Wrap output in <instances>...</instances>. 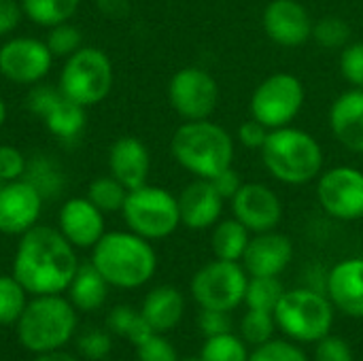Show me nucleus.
<instances>
[{
	"label": "nucleus",
	"instance_id": "nucleus-1",
	"mask_svg": "<svg viewBox=\"0 0 363 361\" xmlns=\"http://www.w3.org/2000/svg\"><path fill=\"white\" fill-rule=\"evenodd\" d=\"M79 262L74 247L60 230L34 226L21 234L13 260V277L32 296L62 294L70 287Z\"/></svg>",
	"mask_w": 363,
	"mask_h": 361
},
{
	"label": "nucleus",
	"instance_id": "nucleus-2",
	"mask_svg": "<svg viewBox=\"0 0 363 361\" xmlns=\"http://www.w3.org/2000/svg\"><path fill=\"white\" fill-rule=\"evenodd\" d=\"M91 249V264L113 287L136 289L155 274V251L134 232H104Z\"/></svg>",
	"mask_w": 363,
	"mask_h": 361
},
{
	"label": "nucleus",
	"instance_id": "nucleus-3",
	"mask_svg": "<svg viewBox=\"0 0 363 361\" xmlns=\"http://www.w3.org/2000/svg\"><path fill=\"white\" fill-rule=\"evenodd\" d=\"M170 153L179 166L196 179H215L234 162V138L225 128L208 119L185 121L170 140Z\"/></svg>",
	"mask_w": 363,
	"mask_h": 361
},
{
	"label": "nucleus",
	"instance_id": "nucleus-4",
	"mask_svg": "<svg viewBox=\"0 0 363 361\" xmlns=\"http://www.w3.org/2000/svg\"><path fill=\"white\" fill-rule=\"evenodd\" d=\"M259 151L266 170L287 185H306L323 170L321 145L300 128L285 126L270 130Z\"/></svg>",
	"mask_w": 363,
	"mask_h": 361
},
{
	"label": "nucleus",
	"instance_id": "nucleus-5",
	"mask_svg": "<svg viewBox=\"0 0 363 361\" xmlns=\"http://www.w3.org/2000/svg\"><path fill=\"white\" fill-rule=\"evenodd\" d=\"M74 330V304L64 300L60 294L34 296L17 321L19 343L36 355L62 349L72 338Z\"/></svg>",
	"mask_w": 363,
	"mask_h": 361
},
{
	"label": "nucleus",
	"instance_id": "nucleus-6",
	"mask_svg": "<svg viewBox=\"0 0 363 361\" xmlns=\"http://www.w3.org/2000/svg\"><path fill=\"white\" fill-rule=\"evenodd\" d=\"M113 64L111 57L96 47H81L66 57L60 72V91L83 104L91 106L102 102L113 87Z\"/></svg>",
	"mask_w": 363,
	"mask_h": 361
},
{
	"label": "nucleus",
	"instance_id": "nucleus-7",
	"mask_svg": "<svg viewBox=\"0 0 363 361\" xmlns=\"http://www.w3.org/2000/svg\"><path fill=\"white\" fill-rule=\"evenodd\" d=\"M277 326L298 343H317L334 326L332 302L313 289L285 291L274 309Z\"/></svg>",
	"mask_w": 363,
	"mask_h": 361
},
{
	"label": "nucleus",
	"instance_id": "nucleus-8",
	"mask_svg": "<svg viewBox=\"0 0 363 361\" xmlns=\"http://www.w3.org/2000/svg\"><path fill=\"white\" fill-rule=\"evenodd\" d=\"M121 213L130 232L147 240L166 238L181 226L177 198L168 189L155 185L130 189Z\"/></svg>",
	"mask_w": 363,
	"mask_h": 361
},
{
	"label": "nucleus",
	"instance_id": "nucleus-9",
	"mask_svg": "<svg viewBox=\"0 0 363 361\" xmlns=\"http://www.w3.org/2000/svg\"><path fill=\"white\" fill-rule=\"evenodd\" d=\"M249 277L238 262L215 260L202 266L191 279V296L200 309L232 313L245 302Z\"/></svg>",
	"mask_w": 363,
	"mask_h": 361
},
{
	"label": "nucleus",
	"instance_id": "nucleus-10",
	"mask_svg": "<svg viewBox=\"0 0 363 361\" xmlns=\"http://www.w3.org/2000/svg\"><path fill=\"white\" fill-rule=\"evenodd\" d=\"M304 98V85L296 74H270L255 87L251 96V117L268 130L285 128L300 115Z\"/></svg>",
	"mask_w": 363,
	"mask_h": 361
},
{
	"label": "nucleus",
	"instance_id": "nucleus-11",
	"mask_svg": "<svg viewBox=\"0 0 363 361\" xmlns=\"http://www.w3.org/2000/svg\"><path fill=\"white\" fill-rule=\"evenodd\" d=\"M168 100L177 115L187 121L208 119L219 102V85L206 70L187 66L172 74L168 85Z\"/></svg>",
	"mask_w": 363,
	"mask_h": 361
},
{
	"label": "nucleus",
	"instance_id": "nucleus-12",
	"mask_svg": "<svg viewBox=\"0 0 363 361\" xmlns=\"http://www.w3.org/2000/svg\"><path fill=\"white\" fill-rule=\"evenodd\" d=\"M317 198L321 209L340 221L363 217V172L353 166H336L319 174Z\"/></svg>",
	"mask_w": 363,
	"mask_h": 361
},
{
	"label": "nucleus",
	"instance_id": "nucleus-13",
	"mask_svg": "<svg viewBox=\"0 0 363 361\" xmlns=\"http://www.w3.org/2000/svg\"><path fill=\"white\" fill-rule=\"evenodd\" d=\"M53 55L45 40L15 36L0 47V74L11 83L34 85L51 70Z\"/></svg>",
	"mask_w": 363,
	"mask_h": 361
},
{
	"label": "nucleus",
	"instance_id": "nucleus-14",
	"mask_svg": "<svg viewBox=\"0 0 363 361\" xmlns=\"http://www.w3.org/2000/svg\"><path fill=\"white\" fill-rule=\"evenodd\" d=\"M43 211V194L26 179L2 183L0 187V232L21 236L36 226Z\"/></svg>",
	"mask_w": 363,
	"mask_h": 361
},
{
	"label": "nucleus",
	"instance_id": "nucleus-15",
	"mask_svg": "<svg viewBox=\"0 0 363 361\" xmlns=\"http://www.w3.org/2000/svg\"><path fill=\"white\" fill-rule=\"evenodd\" d=\"M232 213L249 232H272L283 219L281 198L262 183H242L232 198Z\"/></svg>",
	"mask_w": 363,
	"mask_h": 361
},
{
	"label": "nucleus",
	"instance_id": "nucleus-16",
	"mask_svg": "<svg viewBox=\"0 0 363 361\" xmlns=\"http://www.w3.org/2000/svg\"><path fill=\"white\" fill-rule=\"evenodd\" d=\"M264 32L281 47H300L313 36V17L298 0H272L264 9Z\"/></svg>",
	"mask_w": 363,
	"mask_h": 361
},
{
	"label": "nucleus",
	"instance_id": "nucleus-17",
	"mask_svg": "<svg viewBox=\"0 0 363 361\" xmlns=\"http://www.w3.org/2000/svg\"><path fill=\"white\" fill-rule=\"evenodd\" d=\"M294 257V243L279 232H262L249 240L242 266L249 277H279Z\"/></svg>",
	"mask_w": 363,
	"mask_h": 361
},
{
	"label": "nucleus",
	"instance_id": "nucleus-18",
	"mask_svg": "<svg viewBox=\"0 0 363 361\" xmlns=\"http://www.w3.org/2000/svg\"><path fill=\"white\" fill-rule=\"evenodd\" d=\"M60 232L79 249L94 247L104 236V213L87 198H70L60 209Z\"/></svg>",
	"mask_w": 363,
	"mask_h": 361
},
{
	"label": "nucleus",
	"instance_id": "nucleus-19",
	"mask_svg": "<svg viewBox=\"0 0 363 361\" xmlns=\"http://www.w3.org/2000/svg\"><path fill=\"white\" fill-rule=\"evenodd\" d=\"M181 223L189 230H208L223 211V198L208 179H196L183 187L177 198Z\"/></svg>",
	"mask_w": 363,
	"mask_h": 361
},
{
	"label": "nucleus",
	"instance_id": "nucleus-20",
	"mask_svg": "<svg viewBox=\"0 0 363 361\" xmlns=\"http://www.w3.org/2000/svg\"><path fill=\"white\" fill-rule=\"evenodd\" d=\"M108 170L128 191L147 185L151 172V155L143 140L136 136H121L111 145Z\"/></svg>",
	"mask_w": 363,
	"mask_h": 361
},
{
	"label": "nucleus",
	"instance_id": "nucleus-21",
	"mask_svg": "<svg viewBox=\"0 0 363 361\" xmlns=\"http://www.w3.org/2000/svg\"><path fill=\"white\" fill-rule=\"evenodd\" d=\"M330 128L345 149L363 153V89H347L334 100L330 109Z\"/></svg>",
	"mask_w": 363,
	"mask_h": 361
},
{
	"label": "nucleus",
	"instance_id": "nucleus-22",
	"mask_svg": "<svg viewBox=\"0 0 363 361\" xmlns=\"http://www.w3.org/2000/svg\"><path fill=\"white\" fill-rule=\"evenodd\" d=\"M330 302L349 317H363V257L336 264L328 279Z\"/></svg>",
	"mask_w": 363,
	"mask_h": 361
},
{
	"label": "nucleus",
	"instance_id": "nucleus-23",
	"mask_svg": "<svg viewBox=\"0 0 363 361\" xmlns=\"http://www.w3.org/2000/svg\"><path fill=\"white\" fill-rule=\"evenodd\" d=\"M185 313V298L177 287L160 285L151 289L143 302L140 315L155 332H168L179 326Z\"/></svg>",
	"mask_w": 363,
	"mask_h": 361
},
{
	"label": "nucleus",
	"instance_id": "nucleus-24",
	"mask_svg": "<svg viewBox=\"0 0 363 361\" xmlns=\"http://www.w3.org/2000/svg\"><path fill=\"white\" fill-rule=\"evenodd\" d=\"M68 291H70V302L79 311H96L106 300L108 283L96 270L94 264H85V266L77 268V274H74Z\"/></svg>",
	"mask_w": 363,
	"mask_h": 361
},
{
	"label": "nucleus",
	"instance_id": "nucleus-25",
	"mask_svg": "<svg viewBox=\"0 0 363 361\" xmlns=\"http://www.w3.org/2000/svg\"><path fill=\"white\" fill-rule=\"evenodd\" d=\"M47 130L60 138V140H72L77 138L83 130H85V121H87V115H85V106L62 96L53 106L51 111L43 117Z\"/></svg>",
	"mask_w": 363,
	"mask_h": 361
},
{
	"label": "nucleus",
	"instance_id": "nucleus-26",
	"mask_svg": "<svg viewBox=\"0 0 363 361\" xmlns=\"http://www.w3.org/2000/svg\"><path fill=\"white\" fill-rule=\"evenodd\" d=\"M249 230L238 221V219H223L215 223L213 236H211V247L217 260H228V262H240L247 245H249Z\"/></svg>",
	"mask_w": 363,
	"mask_h": 361
},
{
	"label": "nucleus",
	"instance_id": "nucleus-27",
	"mask_svg": "<svg viewBox=\"0 0 363 361\" xmlns=\"http://www.w3.org/2000/svg\"><path fill=\"white\" fill-rule=\"evenodd\" d=\"M106 326H108V332L111 334H117L125 340H130L134 347L143 345L147 338H151L153 334H157L140 313H136L134 309L130 306H117L108 313V319H106Z\"/></svg>",
	"mask_w": 363,
	"mask_h": 361
},
{
	"label": "nucleus",
	"instance_id": "nucleus-28",
	"mask_svg": "<svg viewBox=\"0 0 363 361\" xmlns=\"http://www.w3.org/2000/svg\"><path fill=\"white\" fill-rule=\"evenodd\" d=\"M19 2L23 15H28L34 23L43 28H51L68 21L77 13L81 0H19Z\"/></svg>",
	"mask_w": 363,
	"mask_h": 361
},
{
	"label": "nucleus",
	"instance_id": "nucleus-29",
	"mask_svg": "<svg viewBox=\"0 0 363 361\" xmlns=\"http://www.w3.org/2000/svg\"><path fill=\"white\" fill-rule=\"evenodd\" d=\"M283 294H285V289H283L279 277H251L249 285H247L245 302L249 309L274 313Z\"/></svg>",
	"mask_w": 363,
	"mask_h": 361
},
{
	"label": "nucleus",
	"instance_id": "nucleus-30",
	"mask_svg": "<svg viewBox=\"0 0 363 361\" xmlns=\"http://www.w3.org/2000/svg\"><path fill=\"white\" fill-rule=\"evenodd\" d=\"M23 285L11 274L0 277V326H13L19 321L28 300Z\"/></svg>",
	"mask_w": 363,
	"mask_h": 361
},
{
	"label": "nucleus",
	"instance_id": "nucleus-31",
	"mask_svg": "<svg viewBox=\"0 0 363 361\" xmlns=\"http://www.w3.org/2000/svg\"><path fill=\"white\" fill-rule=\"evenodd\" d=\"M128 189L115 177H100L91 181L87 189V200L96 204L102 213H115L123 209Z\"/></svg>",
	"mask_w": 363,
	"mask_h": 361
},
{
	"label": "nucleus",
	"instance_id": "nucleus-32",
	"mask_svg": "<svg viewBox=\"0 0 363 361\" xmlns=\"http://www.w3.org/2000/svg\"><path fill=\"white\" fill-rule=\"evenodd\" d=\"M200 361H249V351L242 338L228 332L206 338Z\"/></svg>",
	"mask_w": 363,
	"mask_h": 361
},
{
	"label": "nucleus",
	"instance_id": "nucleus-33",
	"mask_svg": "<svg viewBox=\"0 0 363 361\" xmlns=\"http://www.w3.org/2000/svg\"><path fill=\"white\" fill-rule=\"evenodd\" d=\"M277 319L274 313L268 311H257V309H249V313L242 317L240 321V334L242 340L249 345H264L268 340H272V334L277 330Z\"/></svg>",
	"mask_w": 363,
	"mask_h": 361
},
{
	"label": "nucleus",
	"instance_id": "nucleus-34",
	"mask_svg": "<svg viewBox=\"0 0 363 361\" xmlns=\"http://www.w3.org/2000/svg\"><path fill=\"white\" fill-rule=\"evenodd\" d=\"M45 43L53 57H68L83 47V34L77 26L64 21L49 28V36Z\"/></svg>",
	"mask_w": 363,
	"mask_h": 361
},
{
	"label": "nucleus",
	"instance_id": "nucleus-35",
	"mask_svg": "<svg viewBox=\"0 0 363 361\" xmlns=\"http://www.w3.org/2000/svg\"><path fill=\"white\" fill-rule=\"evenodd\" d=\"M26 174H28V183H32L40 194H43V198H47V196H57L60 194V189H62V174H60V170L51 164V162H47V160H34V162H30L28 164V168H26ZM23 174V177H26Z\"/></svg>",
	"mask_w": 363,
	"mask_h": 361
},
{
	"label": "nucleus",
	"instance_id": "nucleus-36",
	"mask_svg": "<svg viewBox=\"0 0 363 361\" xmlns=\"http://www.w3.org/2000/svg\"><path fill=\"white\" fill-rule=\"evenodd\" d=\"M313 38L321 47H328V49L347 47V43L351 38V28L340 17H323L321 21L315 23Z\"/></svg>",
	"mask_w": 363,
	"mask_h": 361
},
{
	"label": "nucleus",
	"instance_id": "nucleus-37",
	"mask_svg": "<svg viewBox=\"0 0 363 361\" xmlns=\"http://www.w3.org/2000/svg\"><path fill=\"white\" fill-rule=\"evenodd\" d=\"M249 361H308L306 353L287 340H268L257 345V349L249 355Z\"/></svg>",
	"mask_w": 363,
	"mask_h": 361
},
{
	"label": "nucleus",
	"instance_id": "nucleus-38",
	"mask_svg": "<svg viewBox=\"0 0 363 361\" xmlns=\"http://www.w3.org/2000/svg\"><path fill=\"white\" fill-rule=\"evenodd\" d=\"M340 74L353 87L363 89V43H351L340 53Z\"/></svg>",
	"mask_w": 363,
	"mask_h": 361
},
{
	"label": "nucleus",
	"instance_id": "nucleus-39",
	"mask_svg": "<svg viewBox=\"0 0 363 361\" xmlns=\"http://www.w3.org/2000/svg\"><path fill=\"white\" fill-rule=\"evenodd\" d=\"M111 347H113V340L108 332H102V330H87L79 338V351L91 361L104 360L111 353Z\"/></svg>",
	"mask_w": 363,
	"mask_h": 361
},
{
	"label": "nucleus",
	"instance_id": "nucleus-40",
	"mask_svg": "<svg viewBox=\"0 0 363 361\" xmlns=\"http://www.w3.org/2000/svg\"><path fill=\"white\" fill-rule=\"evenodd\" d=\"M28 162L23 157V153L11 145H0V181L9 183V181H17L26 174Z\"/></svg>",
	"mask_w": 363,
	"mask_h": 361
},
{
	"label": "nucleus",
	"instance_id": "nucleus-41",
	"mask_svg": "<svg viewBox=\"0 0 363 361\" xmlns=\"http://www.w3.org/2000/svg\"><path fill=\"white\" fill-rule=\"evenodd\" d=\"M64 94L60 91V87H53V85H45V83H34V87L28 91V98H26V102H28V109L30 111H34L38 117H45L49 111H51V106L62 98Z\"/></svg>",
	"mask_w": 363,
	"mask_h": 361
},
{
	"label": "nucleus",
	"instance_id": "nucleus-42",
	"mask_svg": "<svg viewBox=\"0 0 363 361\" xmlns=\"http://www.w3.org/2000/svg\"><path fill=\"white\" fill-rule=\"evenodd\" d=\"M315 361H353V351L347 340L338 336H325L317 340Z\"/></svg>",
	"mask_w": 363,
	"mask_h": 361
},
{
	"label": "nucleus",
	"instance_id": "nucleus-43",
	"mask_svg": "<svg viewBox=\"0 0 363 361\" xmlns=\"http://www.w3.org/2000/svg\"><path fill=\"white\" fill-rule=\"evenodd\" d=\"M136 349H138V361H179L174 347L157 334L147 338Z\"/></svg>",
	"mask_w": 363,
	"mask_h": 361
},
{
	"label": "nucleus",
	"instance_id": "nucleus-44",
	"mask_svg": "<svg viewBox=\"0 0 363 361\" xmlns=\"http://www.w3.org/2000/svg\"><path fill=\"white\" fill-rule=\"evenodd\" d=\"M200 330H202V334H204L206 338L232 332L230 313H225V311L202 309V313H200Z\"/></svg>",
	"mask_w": 363,
	"mask_h": 361
},
{
	"label": "nucleus",
	"instance_id": "nucleus-45",
	"mask_svg": "<svg viewBox=\"0 0 363 361\" xmlns=\"http://www.w3.org/2000/svg\"><path fill=\"white\" fill-rule=\"evenodd\" d=\"M268 128L266 126H262L257 119H249V121H245L240 128H238V140L247 147V149H262L264 147V143H266V138H268Z\"/></svg>",
	"mask_w": 363,
	"mask_h": 361
},
{
	"label": "nucleus",
	"instance_id": "nucleus-46",
	"mask_svg": "<svg viewBox=\"0 0 363 361\" xmlns=\"http://www.w3.org/2000/svg\"><path fill=\"white\" fill-rule=\"evenodd\" d=\"M211 183L215 185V189L221 194L223 200H232L236 196V191L242 187V179H240V174L232 166L228 170L219 172L215 179H211Z\"/></svg>",
	"mask_w": 363,
	"mask_h": 361
},
{
	"label": "nucleus",
	"instance_id": "nucleus-47",
	"mask_svg": "<svg viewBox=\"0 0 363 361\" xmlns=\"http://www.w3.org/2000/svg\"><path fill=\"white\" fill-rule=\"evenodd\" d=\"M23 9L17 0H0V36L13 32L21 21Z\"/></svg>",
	"mask_w": 363,
	"mask_h": 361
},
{
	"label": "nucleus",
	"instance_id": "nucleus-48",
	"mask_svg": "<svg viewBox=\"0 0 363 361\" xmlns=\"http://www.w3.org/2000/svg\"><path fill=\"white\" fill-rule=\"evenodd\" d=\"M98 9H100L104 15L121 17V15L128 11V2H125V0H98Z\"/></svg>",
	"mask_w": 363,
	"mask_h": 361
},
{
	"label": "nucleus",
	"instance_id": "nucleus-49",
	"mask_svg": "<svg viewBox=\"0 0 363 361\" xmlns=\"http://www.w3.org/2000/svg\"><path fill=\"white\" fill-rule=\"evenodd\" d=\"M34 361H79L77 357L68 355V353H62L60 349L57 351H49V353H40Z\"/></svg>",
	"mask_w": 363,
	"mask_h": 361
},
{
	"label": "nucleus",
	"instance_id": "nucleus-50",
	"mask_svg": "<svg viewBox=\"0 0 363 361\" xmlns=\"http://www.w3.org/2000/svg\"><path fill=\"white\" fill-rule=\"evenodd\" d=\"M4 121H6V104H4V100L0 98V128L4 126Z\"/></svg>",
	"mask_w": 363,
	"mask_h": 361
},
{
	"label": "nucleus",
	"instance_id": "nucleus-51",
	"mask_svg": "<svg viewBox=\"0 0 363 361\" xmlns=\"http://www.w3.org/2000/svg\"><path fill=\"white\" fill-rule=\"evenodd\" d=\"M185 361H200V360H185Z\"/></svg>",
	"mask_w": 363,
	"mask_h": 361
},
{
	"label": "nucleus",
	"instance_id": "nucleus-52",
	"mask_svg": "<svg viewBox=\"0 0 363 361\" xmlns=\"http://www.w3.org/2000/svg\"><path fill=\"white\" fill-rule=\"evenodd\" d=\"M0 187H2V181H0Z\"/></svg>",
	"mask_w": 363,
	"mask_h": 361
}]
</instances>
